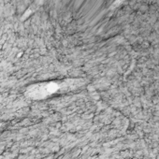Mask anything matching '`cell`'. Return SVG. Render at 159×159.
<instances>
[{"instance_id":"1","label":"cell","mask_w":159,"mask_h":159,"mask_svg":"<svg viewBox=\"0 0 159 159\" xmlns=\"http://www.w3.org/2000/svg\"><path fill=\"white\" fill-rule=\"evenodd\" d=\"M35 88H32L30 90V93L33 97H45L52 92H53V86L52 84H43L39 85L34 86Z\"/></svg>"}]
</instances>
